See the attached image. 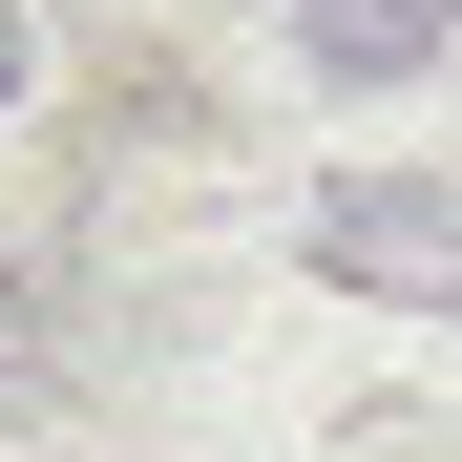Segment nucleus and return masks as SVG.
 <instances>
[{"mask_svg": "<svg viewBox=\"0 0 462 462\" xmlns=\"http://www.w3.org/2000/svg\"><path fill=\"white\" fill-rule=\"evenodd\" d=\"M316 273L337 294H441V316H462V189H316Z\"/></svg>", "mask_w": 462, "mask_h": 462, "instance_id": "1", "label": "nucleus"}, {"mask_svg": "<svg viewBox=\"0 0 462 462\" xmlns=\"http://www.w3.org/2000/svg\"><path fill=\"white\" fill-rule=\"evenodd\" d=\"M441 22H462V0H294V42H316L337 85H400V63H441Z\"/></svg>", "mask_w": 462, "mask_h": 462, "instance_id": "2", "label": "nucleus"}, {"mask_svg": "<svg viewBox=\"0 0 462 462\" xmlns=\"http://www.w3.org/2000/svg\"><path fill=\"white\" fill-rule=\"evenodd\" d=\"M0 106H22V63H0Z\"/></svg>", "mask_w": 462, "mask_h": 462, "instance_id": "3", "label": "nucleus"}]
</instances>
